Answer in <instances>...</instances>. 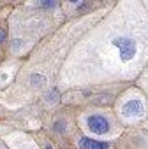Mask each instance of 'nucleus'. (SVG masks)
Here are the masks:
<instances>
[{
	"label": "nucleus",
	"instance_id": "nucleus-1",
	"mask_svg": "<svg viewBox=\"0 0 148 149\" xmlns=\"http://www.w3.org/2000/svg\"><path fill=\"white\" fill-rule=\"evenodd\" d=\"M113 46L118 47L122 61H130V60L136 56L137 46H136L134 39H130V37H116V39L113 40Z\"/></svg>",
	"mask_w": 148,
	"mask_h": 149
},
{
	"label": "nucleus",
	"instance_id": "nucleus-8",
	"mask_svg": "<svg viewBox=\"0 0 148 149\" xmlns=\"http://www.w3.org/2000/svg\"><path fill=\"white\" fill-rule=\"evenodd\" d=\"M46 149H51V146H46Z\"/></svg>",
	"mask_w": 148,
	"mask_h": 149
},
{
	"label": "nucleus",
	"instance_id": "nucleus-3",
	"mask_svg": "<svg viewBox=\"0 0 148 149\" xmlns=\"http://www.w3.org/2000/svg\"><path fill=\"white\" fill-rule=\"evenodd\" d=\"M143 111H144V107H143V104L139 100H129L122 109L125 118H139L143 114Z\"/></svg>",
	"mask_w": 148,
	"mask_h": 149
},
{
	"label": "nucleus",
	"instance_id": "nucleus-7",
	"mask_svg": "<svg viewBox=\"0 0 148 149\" xmlns=\"http://www.w3.org/2000/svg\"><path fill=\"white\" fill-rule=\"evenodd\" d=\"M69 2H78V0H69Z\"/></svg>",
	"mask_w": 148,
	"mask_h": 149
},
{
	"label": "nucleus",
	"instance_id": "nucleus-6",
	"mask_svg": "<svg viewBox=\"0 0 148 149\" xmlns=\"http://www.w3.org/2000/svg\"><path fill=\"white\" fill-rule=\"evenodd\" d=\"M4 39H6V32H4V30H0V44L4 42Z\"/></svg>",
	"mask_w": 148,
	"mask_h": 149
},
{
	"label": "nucleus",
	"instance_id": "nucleus-5",
	"mask_svg": "<svg viewBox=\"0 0 148 149\" xmlns=\"http://www.w3.org/2000/svg\"><path fill=\"white\" fill-rule=\"evenodd\" d=\"M39 6L42 9H53L56 7V0H39Z\"/></svg>",
	"mask_w": 148,
	"mask_h": 149
},
{
	"label": "nucleus",
	"instance_id": "nucleus-2",
	"mask_svg": "<svg viewBox=\"0 0 148 149\" xmlns=\"http://www.w3.org/2000/svg\"><path fill=\"white\" fill-rule=\"evenodd\" d=\"M87 126L90 132L94 133H99V135H104L109 132V121L104 118V116H99V114H92L88 116L87 119Z\"/></svg>",
	"mask_w": 148,
	"mask_h": 149
},
{
	"label": "nucleus",
	"instance_id": "nucleus-4",
	"mask_svg": "<svg viewBox=\"0 0 148 149\" xmlns=\"http://www.w3.org/2000/svg\"><path fill=\"white\" fill-rule=\"evenodd\" d=\"M80 147H81V149H108L109 144H108V142L92 140V139H88V137H81V139H80Z\"/></svg>",
	"mask_w": 148,
	"mask_h": 149
}]
</instances>
